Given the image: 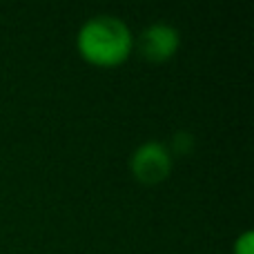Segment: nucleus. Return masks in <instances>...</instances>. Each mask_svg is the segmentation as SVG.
<instances>
[{"label":"nucleus","instance_id":"nucleus-3","mask_svg":"<svg viewBox=\"0 0 254 254\" xmlns=\"http://www.w3.org/2000/svg\"><path fill=\"white\" fill-rule=\"evenodd\" d=\"M181 31L170 22H152L138 36V49L143 58L152 63H165L179 52Z\"/></svg>","mask_w":254,"mask_h":254},{"label":"nucleus","instance_id":"nucleus-2","mask_svg":"<svg viewBox=\"0 0 254 254\" xmlns=\"http://www.w3.org/2000/svg\"><path fill=\"white\" fill-rule=\"evenodd\" d=\"M129 170L143 185L163 183L172 172V154L161 140H145L131 154Z\"/></svg>","mask_w":254,"mask_h":254},{"label":"nucleus","instance_id":"nucleus-1","mask_svg":"<svg viewBox=\"0 0 254 254\" xmlns=\"http://www.w3.org/2000/svg\"><path fill=\"white\" fill-rule=\"evenodd\" d=\"M134 47V34L119 16L98 13L80 25L76 34V49L87 63L96 67H116L125 63Z\"/></svg>","mask_w":254,"mask_h":254},{"label":"nucleus","instance_id":"nucleus-4","mask_svg":"<svg viewBox=\"0 0 254 254\" xmlns=\"http://www.w3.org/2000/svg\"><path fill=\"white\" fill-rule=\"evenodd\" d=\"M234 254H254V234L252 230H243L234 241Z\"/></svg>","mask_w":254,"mask_h":254}]
</instances>
